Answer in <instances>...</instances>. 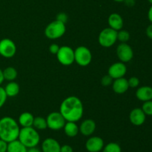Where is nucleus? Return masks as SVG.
<instances>
[{
	"label": "nucleus",
	"mask_w": 152,
	"mask_h": 152,
	"mask_svg": "<svg viewBox=\"0 0 152 152\" xmlns=\"http://www.w3.org/2000/svg\"><path fill=\"white\" fill-rule=\"evenodd\" d=\"M59 112L66 121L77 123L81 120L83 116L84 108L83 102L77 96H68L61 103Z\"/></svg>",
	"instance_id": "obj_1"
},
{
	"label": "nucleus",
	"mask_w": 152,
	"mask_h": 152,
	"mask_svg": "<svg viewBox=\"0 0 152 152\" xmlns=\"http://www.w3.org/2000/svg\"><path fill=\"white\" fill-rule=\"evenodd\" d=\"M19 125L13 117H4L0 119V139L7 143L18 139Z\"/></svg>",
	"instance_id": "obj_2"
},
{
	"label": "nucleus",
	"mask_w": 152,
	"mask_h": 152,
	"mask_svg": "<svg viewBox=\"0 0 152 152\" xmlns=\"http://www.w3.org/2000/svg\"><path fill=\"white\" fill-rule=\"evenodd\" d=\"M18 140L26 148L37 147L40 142V135L33 126L20 129Z\"/></svg>",
	"instance_id": "obj_3"
},
{
	"label": "nucleus",
	"mask_w": 152,
	"mask_h": 152,
	"mask_svg": "<svg viewBox=\"0 0 152 152\" xmlns=\"http://www.w3.org/2000/svg\"><path fill=\"white\" fill-rule=\"evenodd\" d=\"M65 24L56 19L47 25L45 29V35L50 39H56L62 37L65 34Z\"/></svg>",
	"instance_id": "obj_4"
},
{
	"label": "nucleus",
	"mask_w": 152,
	"mask_h": 152,
	"mask_svg": "<svg viewBox=\"0 0 152 152\" xmlns=\"http://www.w3.org/2000/svg\"><path fill=\"white\" fill-rule=\"evenodd\" d=\"M117 41V31L111 28L102 30L98 37L99 45L103 48H110Z\"/></svg>",
	"instance_id": "obj_5"
},
{
	"label": "nucleus",
	"mask_w": 152,
	"mask_h": 152,
	"mask_svg": "<svg viewBox=\"0 0 152 152\" xmlns=\"http://www.w3.org/2000/svg\"><path fill=\"white\" fill-rule=\"evenodd\" d=\"M92 60L91 50L86 46H79L74 50V62L82 67H86Z\"/></svg>",
	"instance_id": "obj_6"
},
{
	"label": "nucleus",
	"mask_w": 152,
	"mask_h": 152,
	"mask_svg": "<svg viewBox=\"0 0 152 152\" xmlns=\"http://www.w3.org/2000/svg\"><path fill=\"white\" fill-rule=\"evenodd\" d=\"M56 55L59 63L64 66H69L74 62V50L69 46L59 47Z\"/></svg>",
	"instance_id": "obj_7"
},
{
	"label": "nucleus",
	"mask_w": 152,
	"mask_h": 152,
	"mask_svg": "<svg viewBox=\"0 0 152 152\" xmlns=\"http://www.w3.org/2000/svg\"><path fill=\"white\" fill-rule=\"evenodd\" d=\"M48 128L53 131H59L64 128L66 120L60 112L53 111L50 113L46 118Z\"/></svg>",
	"instance_id": "obj_8"
},
{
	"label": "nucleus",
	"mask_w": 152,
	"mask_h": 152,
	"mask_svg": "<svg viewBox=\"0 0 152 152\" xmlns=\"http://www.w3.org/2000/svg\"><path fill=\"white\" fill-rule=\"evenodd\" d=\"M16 53V45L13 40L4 38L0 40V55L4 58H12Z\"/></svg>",
	"instance_id": "obj_9"
},
{
	"label": "nucleus",
	"mask_w": 152,
	"mask_h": 152,
	"mask_svg": "<svg viewBox=\"0 0 152 152\" xmlns=\"http://www.w3.org/2000/svg\"><path fill=\"white\" fill-rule=\"evenodd\" d=\"M117 55L120 62H129L134 57L133 49L127 43L121 42L117 48Z\"/></svg>",
	"instance_id": "obj_10"
},
{
	"label": "nucleus",
	"mask_w": 152,
	"mask_h": 152,
	"mask_svg": "<svg viewBox=\"0 0 152 152\" xmlns=\"http://www.w3.org/2000/svg\"><path fill=\"white\" fill-rule=\"evenodd\" d=\"M126 72H127V67L124 62H117L112 64L109 67L108 74L113 80H115V79L124 77Z\"/></svg>",
	"instance_id": "obj_11"
},
{
	"label": "nucleus",
	"mask_w": 152,
	"mask_h": 152,
	"mask_svg": "<svg viewBox=\"0 0 152 152\" xmlns=\"http://www.w3.org/2000/svg\"><path fill=\"white\" fill-rule=\"evenodd\" d=\"M104 141L101 137L97 136L91 137L86 142V148L88 152H99L102 150Z\"/></svg>",
	"instance_id": "obj_12"
},
{
	"label": "nucleus",
	"mask_w": 152,
	"mask_h": 152,
	"mask_svg": "<svg viewBox=\"0 0 152 152\" xmlns=\"http://www.w3.org/2000/svg\"><path fill=\"white\" fill-rule=\"evenodd\" d=\"M146 119V115L142 108H134L129 114V120L131 123L136 126H140L144 124Z\"/></svg>",
	"instance_id": "obj_13"
},
{
	"label": "nucleus",
	"mask_w": 152,
	"mask_h": 152,
	"mask_svg": "<svg viewBox=\"0 0 152 152\" xmlns=\"http://www.w3.org/2000/svg\"><path fill=\"white\" fill-rule=\"evenodd\" d=\"M60 148L59 142L53 138H46L42 142L41 150L42 152H60Z\"/></svg>",
	"instance_id": "obj_14"
},
{
	"label": "nucleus",
	"mask_w": 152,
	"mask_h": 152,
	"mask_svg": "<svg viewBox=\"0 0 152 152\" xmlns=\"http://www.w3.org/2000/svg\"><path fill=\"white\" fill-rule=\"evenodd\" d=\"M79 130L83 136L89 137L94 133L96 130V123L91 119L85 120L80 124Z\"/></svg>",
	"instance_id": "obj_15"
},
{
	"label": "nucleus",
	"mask_w": 152,
	"mask_h": 152,
	"mask_svg": "<svg viewBox=\"0 0 152 152\" xmlns=\"http://www.w3.org/2000/svg\"><path fill=\"white\" fill-rule=\"evenodd\" d=\"M111 85H112L113 91L117 94H125L129 88L128 80L124 77L115 79V80H114Z\"/></svg>",
	"instance_id": "obj_16"
},
{
	"label": "nucleus",
	"mask_w": 152,
	"mask_h": 152,
	"mask_svg": "<svg viewBox=\"0 0 152 152\" xmlns=\"http://www.w3.org/2000/svg\"><path fill=\"white\" fill-rule=\"evenodd\" d=\"M108 25H109V28H112V29L115 30L117 31L123 29V25H124L123 17L117 13H111L108 16Z\"/></svg>",
	"instance_id": "obj_17"
},
{
	"label": "nucleus",
	"mask_w": 152,
	"mask_h": 152,
	"mask_svg": "<svg viewBox=\"0 0 152 152\" xmlns=\"http://www.w3.org/2000/svg\"><path fill=\"white\" fill-rule=\"evenodd\" d=\"M136 96L142 102L151 100L152 99V87L151 86H142L140 87L136 91Z\"/></svg>",
	"instance_id": "obj_18"
},
{
	"label": "nucleus",
	"mask_w": 152,
	"mask_h": 152,
	"mask_svg": "<svg viewBox=\"0 0 152 152\" xmlns=\"http://www.w3.org/2000/svg\"><path fill=\"white\" fill-rule=\"evenodd\" d=\"M34 117L31 113L23 112L20 114L18 120V123L22 128L31 127L33 126Z\"/></svg>",
	"instance_id": "obj_19"
},
{
	"label": "nucleus",
	"mask_w": 152,
	"mask_h": 152,
	"mask_svg": "<svg viewBox=\"0 0 152 152\" xmlns=\"http://www.w3.org/2000/svg\"><path fill=\"white\" fill-rule=\"evenodd\" d=\"M63 129L65 134L68 137H74L80 132L79 126H77L75 122L66 121L65 126H64Z\"/></svg>",
	"instance_id": "obj_20"
},
{
	"label": "nucleus",
	"mask_w": 152,
	"mask_h": 152,
	"mask_svg": "<svg viewBox=\"0 0 152 152\" xmlns=\"http://www.w3.org/2000/svg\"><path fill=\"white\" fill-rule=\"evenodd\" d=\"M4 89L7 97H14L19 93V86L16 82H9Z\"/></svg>",
	"instance_id": "obj_21"
},
{
	"label": "nucleus",
	"mask_w": 152,
	"mask_h": 152,
	"mask_svg": "<svg viewBox=\"0 0 152 152\" xmlns=\"http://www.w3.org/2000/svg\"><path fill=\"white\" fill-rule=\"evenodd\" d=\"M27 151L28 148H26L18 139L7 143V152H27Z\"/></svg>",
	"instance_id": "obj_22"
},
{
	"label": "nucleus",
	"mask_w": 152,
	"mask_h": 152,
	"mask_svg": "<svg viewBox=\"0 0 152 152\" xmlns=\"http://www.w3.org/2000/svg\"><path fill=\"white\" fill-rule=\"evenodd\" d=\"M18 75L17 71L13 67H7L5 69L3 70V76L5 80L9 82L13 81L16 79Z\"/></svg>",
	"instance_id": "obj_23"
},
{
	"label": "nucleus",
	"mask_w": 152,
	"mask_h": 152,
	"mask_svg": "<svg viewBox=\"0 0 152 152\" xmlns=\"http://www.w3.org/2000/svg\"><path fill=\"white\" fill-rule=\"evenodd\" d=\"M33 127L37 130H45L48 128L47 121L46 119L42 117H34V123H33Z\"/></svg>",
	"instance_id": "obj_24"
},
{
	"label": "nucleus",
	"mask_w": 152,
	"mask_h": 152,
	"mask_svg": "<svg viewBox=\"0 0 152 152\" xmlns=\"http://www.w3.org/2000/svg\"><path fill=\"white\" fill-rule=\"evenodd\" d=\"M102 151V152H122V149L118 143L112 142L104 145Z\"/></svg>",
	"instance_id": "obj_25"
},
{
	"label": "nucleus",
	"mask_w": 152,
	"mask_h": 152,
	"mask_svg": "<svg viewBox=\"0 0 152 152\" xmlns=\"http://www.w3.org/2000/svg\"><path fill=\"white\" fill-rule=\"evenodd\" d=\"M130 39V34L126 30H120L117 31V40L122 43H127Z\"/></svg>",
	"instance_id": "obj_26"
},
{
	"label": "nucleus",
	"mask_w": 152,
	"mask_h": 152,
	"mask_svg": "<svg viewBox=\"0 0 152 152\" xmlns=\"http://www.w3.org/2000/svg\"><path fill=\"white\" fill-rule=\"evenodd\" d=\"M142 110L145 113V115L152 116V99L143 102Z\"/></svg>",
	"instance_id": "obj_27"
},
{
	"label": "nucleus",
	"mask_w": 152,
	"mask_h": 152,
	"mask_svg": "<svg viewBox=\"0 0 152 152\" xmlns=\"http://www.w3.org/2000/svg\"><path fill=\"white\" fill-rule=\"evenodd\" d=\"M128 83H129V88H137L140 85V80L136 77H131L129 80H128Z\"/></svg>",
	"instance_id": "obj_28"
},
{
	"label": "nucleus",
	"mask_w": 152,
	"mask_h": 152,
	"mask_svg": "<svg viewBox=\"0 0 152 152\" xmlns=\"http://www.w3.org/2000/svg\"><path fill=\"white\" fill-rule=\"evenodd\" d=\"M7 96L6 94L5 91H4V88H2L0 86V108L4 105L6 100H7Z\"/></svg>",
	"instance_id": "obj_29"
},
{
	"label": "nucleus",
	"mask_w": 152,
	"mask_h": 152,
	"mask_svg": "<svg viewBox=\"0 0 152 152\" xmlns=\"http://www.w3.org/2000/svg\"><path fill=\"white\" fill-rule=\"evenodd\" d=\"M113 81H114L113 79L111 78L108 74H107V75H105L102 77V80H101V83H102V86L106 87V86H111V85L112 84Z\"/></svg>",
	"instance_id": "obj_30"
},
{
	"label": "nucleus",
	"mask_w": 152,
	"mask_h": 152,
	"mask_svg": "<svg viewBox=\"0 0 152 152\" xmlns=\"http://www.w3.org/2000/svg\"><path fill=\"white\" fill-rule=\"evenodd\" d=\"M56 20L59 21V22H62V23L65 24L67 22H68V15L65 13H59L56 15Z\"/></svg>",
	"instance_id": "obj_31"
},
{
	"label": "nucleus",
	"mask_w": 152,
	"mask_h": 152,
	"mask_svg": "<svg viewBox=\"0 0 152 152\" xmlns=\"http://www.w3.org/2000/svg\"><path fill=\"white\" fill-rule=\"evenodd\" d=\"M59 49V46L57 44H51L50 46H49V51H50V53L52 54H56Z\"/></svg>",
	"instance_id": "obj_32"
},
{
	"label": "nucleus",
	"mask_w": 152,
	"mask_h": 152,
	"mask_svg": "<svg viewBox=\"0 0 152 152\" xmlns=\"http://www.w3.org/2000/svg\"><path fill=\"white\" fill-rule=\"evenodd\" d=\"M7 142L0 139V152H7Z\"/></svg>",
	"instance_id": "obj_33"
},
{
	"label": "nucleus",
	"mask_w": 152,
	"mask_h": 152,
	"mask_svg": "<svg viewBox=\"0 0 152 152\" xmlns=\"http://www.w3.org/2000/svg\"><path fill=\"white\" fill-rule=\"evenodd\" d=\"M60 152H74V150L71 145H63L61 146Z\"/></svg>",
	"instance_id": "obj_34"
},
{
	"label": "nucleus",
	"mask_w": 152,
	"mask_h": 152,
	"mask_svg": "<svg viewBox=\"0 0 152 152\" xmlns=\"http://www.w3.org/2000/svg\"><path fill=\"white\" fill-rule=\"evenodd\" d=\"M146 35L149 39H152V23L148 25L146 28Z\"/></svg>",
	"instance_id": "obj_35"
},
{
	"label": "nucleus",
	"mask_w": 152,
	"mask_h": 152,
	"mask_svg": "<svg viewBox=\"0 0 152 152\" xmlns=\"http://www.w3.org/2000/svg\"><path fill=\"white\" fill-rule=\"evenodd\" d=\"M123 2H125V4L128 7H133L135 4V3H136V1H135V0H124Z\"/></svg>",
	"instance_id": "obj_36"
},
{
	"label": "nucleus",
	"mask_w": 152,
	"mask_h": 152,
	"mask_svg": "<svg viewBox=\"0 0 152 152\" xmlns=\"http://www.w3.org/2000/svg\"><path fill=\"white\" fill-rule=\"evenodd\" d=\"M27 152H42V150H40L39 148H37V147H32V148H28V151Z\"/></svg>",
	"instance_id": "obj_37"
},
{
	"label": "nucleus",
	"mask_w": 152,
	"mask_h": 152,
	"mask_svg": "<svg viewBox=\"0 0 152 152\" xmlns=\"http://www.w3.org/2000/svg\"><path fill=\"white\" fill-rule=\"evenodd\" d=\"M148 19H149L150 22L152 23V4H151V7H150L149 10H148Z\"/></svg>",
	"instance_id": "obj_38"
},
{
	"label": "nucleus",
	"mask_w": 152,
	"mask_h": 152,
	"mask_svg": "<svg viewBox=\"0 0 152 152\" xmlns=\"http://www.w3.org/2000/svg\"><path fill=\"white\" fill-rule=\"evenodd\" d=\"M4 76H3V70H1L0 68V86L4 82Z\"/></svg>",
	"instance_id": "obj_39"
},
{
	"label": "nucleus",
	"mask_w": 152,
	"mask_h": 152,
	"mask_svg": "<svg viewBox=\"0 0 152 152\" xmlns=\"http://www.w3.org/2000/svg\"><path fill=\"white\" fill-rule=\"evenodd\" d=\"M114 1H117V2H123L124 0H114Z\"/></svg>",
	"instance_id": "obj_40"
},
{
	"label": "nucleus",
	"mask_w": 152,
	"mask_h": 152,
	"mask_svg": "<svg viewBox=\"0 0 152 152\" xmlns=\"http://www.w3.org/2000/svg\"><path fill=\"white\" fill-rule=\"evenodd\" d=\"M148 1L150 3V4H152V0H148Z\"/></svg>",
	"instance_id": "obj_41"
}]
</instances>
